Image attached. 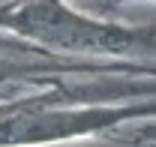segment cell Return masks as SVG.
<instances>
[{"instance_id":"1","label":"cell","mask_w":156,"mask_h":147,"mask_svg":"<svg viewBox=\"0 0 156 147\" xmlns=\"http://www.w3.org/2000/svg\"><path fill=\"white\" fill-rule=\"evenodd\" d=\"M21 27L42 42H51L60 48H78V51H114L126 42V36H120L117 30L90 24L51 0L30 6L21 15Z\"/></svg>"}]
</instances>
